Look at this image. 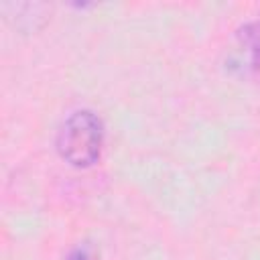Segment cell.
Segmentation results:
<instances>
[{"mask_svg": "<svg viewBox=\"0 0 260 260\" xmlns=\"http://www.w3.org/2000/svg\"><path fill=\"white\" fill-rule=\"evenodd\" d=\"M104 144V126L102 120L87 112L71 114L59 130L57 148L61 156L73 167H89L100 158Z\"/></svg>", "mask_w": 260, "mask_h": 260, "instance_id": "obj_1", "label": "cell"}, {"mask_svg": "<svg viewBox=\"0 0 260 260\" xmlns=\"http://www.w3.org/2000/svg\"><path fill=\"white\" fill-rule=\"evenodd\" d=\"M242 39H244L248 51L252 53V63L258 67L260 65V20L252 22L250 26H246Z\"/></svg>", "mask_w": 260, "mask_h": 260, "instance_id": "obj_2", "label": "cell"}, {"mask_svg": "<svg viewBox=\"0 0 260 260\" xmlns=\"http://www.w3.org/2000/svg\"><path fill=\"white\" fill-rule=\"evenodd\" d=\"M93 258H95V254H93L91 246H87V244L77 246V248L69 254V260H93Z\"/></svg>", "mask_w": 260, "mask_h": 260, "instance_id": "obj_3", "label": "cell"}]
</instances>
